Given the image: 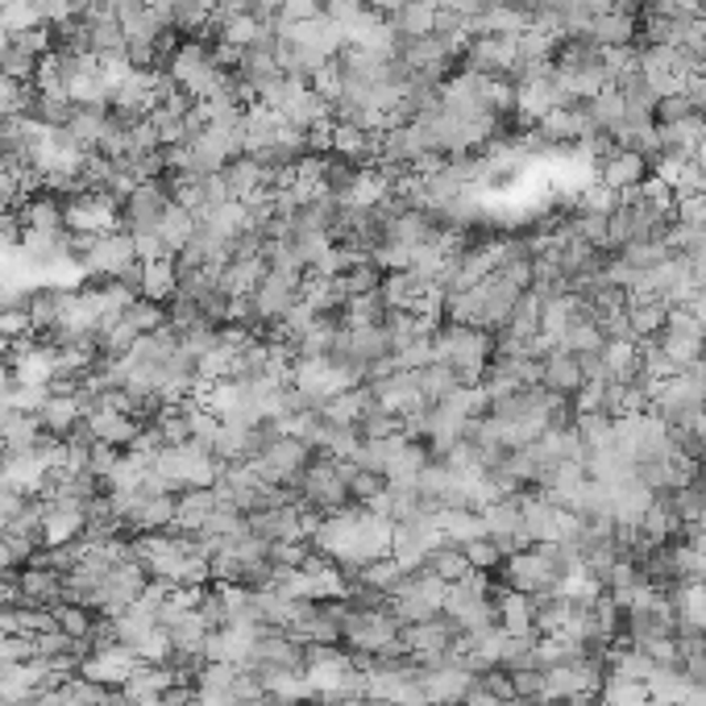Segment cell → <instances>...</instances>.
<instances>
[{
  "mask_svg": "<svg viewBox=\"0 0 706 706\" xmlns=\"http://www.w3.org/2000/svg\"><path fill=\"white\" fill-rule=\"evenodd\" d=\"M656 670H661V665H656L644 649H636V644L611 653V673H620V677H632V682H644V686H649V677H653Z\"/></svg>",
  "mask_w": 706,
  "mask_h": 706,
  "instance_id": "7bdbcfd3",
  "label": "cell"
},
{
  "mask_svg": "<svg viewBox=\"0 0 706 706\" xmlns=\"http://www.w3.org/2000/svg\"><path fill=\"white\" fill-rule=\"evenodd\" d=\"M465 557H470V566L474 569H483V573H491V569L503 561V552L495 549V540L491 536H478V540H470V545H462Z\"/></svg>",
  "mask_w": 706,
  "mask_h": 706,
  "instance_id": "db71d44e",
  "label": "cell"
},
{
  "mask_svg": "<svg viewBox=\"0 0 706 706\" xmlns=\"http://www.w3.org/2000/svg\"><path fill=\"white\" fill-rule=\"evenodd\" d=\"M491 0H436L441 13H453V18H478Z\"/></svg>",
  "mask_w": 706,
  "mask_h": 706,
  "instance_id": "680465c9",
  "label": "cell"
},
{
  "mask_svg": "<svg viewBox=\"0 0 706 706\" xmlns=\"http://www.w3.org/2000/svg\"><path fill=\"white\" fill-rule=\"evenodd\" d=\"M673 217L682 224H706V191L677 196V200H673Z\"/></svg>",
  "mask_w": 706,
  "mask_h": 706,
  "instance_id": "9f6ffc18",
  "label": "cell"
},
{
  "mask_svg": "<svg viewBox=\"0 0 706 706\" xmlns=\"http://www.w3.org/2000/svg\"><path fill=\"white\" fill-rule=\"evenodd\" d=\"M499 628L503 632H512V636H524V632H533V594H519V590H503L499 599Z\"/></svg>",
  "mask_w": 706,
  "mask_h": 706,
  "instance_id": "e575fe53",
  "label": "cell"
},
{
  "mask_svg": "<svg viewBox=\"0 0 706 706\" xmlns=\"http://www.w3.org/2000/svg\"><path fill=\"white\" fill-rule=\"evenodd\" d=\"M656 345L665 349V358L677 366V375L694 366L706 354V325L689 308H670L665 328L656 333Z\"/></svg>",
  "mask_w": 706,
  "mask_h": 706,
  "instance_id": "9c48e42d",
  "label": "cell"
},
{
  "mask_svg": "<svg viewBox=\"0 0 706 706\" xmlns=\"http://www.w3.org/2000/svg\"><path fill=\"white\" fill-rule=\"evenodd\" d=\"M686 117H694V104H689L686 92H682V96H665V101H656V108H653V122L656 125L686 122Z\"/></svg>",
  "mask_w": 706,
  "mask_h": 706,
  "instance_id": "11a10c76",
  "label": "cell"
},
{
  "mask_svg": "<svg viewBox=\"0 0 706 706\" xmlns=\"http://www.w3.org/2000/svg\"><path fill=\"white\" fill-rule=\"evenodd\" d=\"M403 4H408V0H403Z\"/></svg>",
  "mask_w": 706,
  "mask_h": 706,
  "instance_id": "003e7915",
  "label": "cell"
},
{
  "mask_svg": "<svg viewBox=\"0 0 706 706\" xmlns=\"http://www.w3.org/2000/svg\"><path fill=\"white\" fill-rule=\"evenodd\" d=\"M354 462H333V457H316L308 462V470L295 478V499L304 512H316V516H328V512H341L354 503L349 495V478H354Z\"/></svg>",
  "mask_w": 706,
  "mask_h": 706,
  "instance_id": "7a4b0ae2",
  "label": "cell"
},
{
  "mask_svg": "<svg viewBox=\"0 0 706 706\" xmlns=\"http://www.w3.org/2000/svg\"><path fill=\"white\" fill-rule=\"evenodd\" d=\"M117 200L108 191H87L75 204H67V229L75 238H101V233H117Z\"/></svg>",
  "mask_w": 706,
  "mask_h": 706,
  "instance_id": "9a60e30c",
  "label": "cell"
},
{
  "mask_svg": "<svg viewBox=\"0 0 706 706\" xmlns=\"http://www.w3.org/2000/svg\"><path fill=\"white\" fill-rule=\"evenodd\" d=\"M138 295L141 299H155V304H167L179 295V266L175 259H155L138 266Z\"/></svg>",
  "mask_w": 706,
  "mask_h": 706,
  "instance_id": "484cf974",
  "label": "cell"
},
{
  "mask_svg": "<svg viewBox=\"0 0 706 706\" xmlns=\"http://www.w3.org/2000/svg\"><path fill=\"white\" fill-rule=\"evenodd\" d=\"M333 155H341L345 162H354V158H370L379 150V134H370L362 125H349V122H333V146H328Z\"/></svg>",
  "mask_w": 706,
  "mask_h": 706,
  "instance_id": "836d02e7",
  "label": "cell"
},
{
  "mask_svg": "<svg viewBox=\"0 0 706 706\" xmlns=\"http://www.w3.org/2000/svg\"><path fill=\"white\" fill-rule=\"evenodd\" d=\"M445 620L457 623V632H483L491 623H499V607L491 599V578L483 569H470L462 582L445 586Z\"/></svg>",
  "mask_w": 706,
  "mask_h": 706,
  "instance_id": "5b68a950",
  "label": "cell"
},
{
  "mask_svg": "<svg viewBox=\"0 0 706 706\" xmlns=\"http://www.w3.org/2000/svg\"><path fill=\"white\" fill-rule=\"evenodd\" d=\"M75 387H80V382H75ZM38 420H42V429L51 432V436L67 441L71 432L84 424V399H80V391H51V399H46V408L38 412Z\"/></svg>",
  "mask_w": 706,
  "mask_h": 706,
  "instance_id": "7402d4cb",
  "label": "cell"
},
{
  "mask_svg": "<svg viewBox=\"0 0 706 706\" xmlns=\"http://www.w3.org/2000/svg\"><path fill=\"white\" fill-rule=\"evenodd\" d=\"M661 129V155H682L689 158L698 150V141H706V117H686V122H673V125H656Z\"/></svg>",
  "mask_w": 706,
  "mask_h": 706,
  "instance_id": "f546056e",
  "label": "cell"
},
{
  "mask_svg": "<svg viewBox=\"0 0 706 706\" xmlns=\"http://www.w3.org/2000/svg\"><path fill=\"white\" fill-rule=\"evenodd\" d=\"M54 620H59V632L71 640H80V644H87V636H92V611L80 603H59L54 607Z\"/></svg>",
  "mask_w": 706,
  "mask_h": 706,
  "instance_id": "c3c4849f",
  "label": "cell"
},
{
  "mask_svg": "<svg viewBox=\"0 0 706 706\" xmlns=\"http://www.w3.org/2000/svg\"><path fill=\"white\" fill-rule=\"evenodd\" d=\"M457 623L453 620H424V623H408L403 628V644H408V656L415 665H441L453 656V644H457Z\"/></svg>",
  "mask_w": 706,
  "mask_h": 706,
  "instance_id": "7c38bea8",
  "label": "cell"
},
{
  "mask_svg": "<svg viewBox=\"0 0 706 706\" xmlns=\"http://www.w3.org/2000/svg\"><path fill=\"white\" fill-rule=\"evenodd\" d=\"M18 603H30V607H59L63 603V573L51 566H34V561H25L18 578Z\"/></svg>",
  "mask_w": 706,
  "mask_h": 706,
  "instance_id": "ffe728a7",
  "label": "cell"
},
{
  "mask_svg": "<svg viewBox=\"0 0 706 706\" xmlns=\"http://www.w3.org/2000/svg\"><path fill=\"white\" fill-rule=\"evenodd\" d=\"M46 436L42 420L30 412H9L0 424V453H21V449H34Z\"/></svg>",
  "mask_w": 706,
  "mask_h": 706,
  "instance_id": "1f68e13d",
  "label": "cell"
},
{
  "mask_svg": "<svg viewBox=\"0 0 706 706\" xmlns=\"http://www.w3.org/2000/svg\"><path fill=\"white\" fill-rule=\"evenodd\" d=\"M649 171H653V162L644 155H636V150H623V146H615L611 155L599 162V183L611 191H620V196H628V191H636L644 179H649Z\"/></svg>",
  "mask_w": 706,
  "mask_h": 706,
  "instance_id": "e0dca14e",
  "label": "cell"
},
{
  "mask_svg": "<svg viewBox=\"0 0 706 706\" xmlns=\"http://www.w3.org/2000/svg\"><path fill=\"white\" fill-rule=\"evenodd\" d=\"M686 96H689V104H694V113L706 117V75H694V80H689Z\"/></svg>",
  "mask_w": 706,
  "mask_h": 706,
  "instance_id": "91938a15",
  "label": "cell"
},
{
  "mask_svg": "<svg viewBox=\"0 0 706 706\" xmlns=\"http://www.w3.org/2000/svg\"><path fill=\"white\" fill-rule=\"evenodd\" d=\"M420 677H424V703L429 706H462L478 673H470L449 656L441 665H420Z\"/></svg>",
  "mask_w": 706,
  "mask_h": 706,
  "instance_id": "2e32d148",
  "label": "cell"
},
{
  "mask_svg": "<svg viewBox=\"0 0 706 706\" xmlns=\"http://www.w3.org/2000/svg\"><path fill=\"white\" fill-rule=\"evenodd\" d=\"M415 387H420V396H424V403H441L445 396H453L457 387H462V379L449 370L445 362H429V366H420L415 370Z\"/></svg>",
  "mask_w": 706,
  "mask_h": 706,
  "instance_id": "74e56055",
  "label": "cell"
},
{
  "mask_svg": "<svg viewBox=\"0 0 706 706\" xmlns=\"http://www.w3.org/2000/svg\"><path fill=\"white\" fill-rule=\"evenodd\" d=\"M333 358L345 366H354L362 379H370L379 362L391 358V341H387V328H341L337 325V341H333Z\"/></svg>",
  "mask_w": 706,
  "mask_h": 706,
  "instance_id": "30bf717a",
  "label": "cell"
},
{
  "mask_svg": "<svg viewBox=\"0 0 706 706\" xmlns=\"http://www.w3.org/2000/svg\"><path fill=\"white\" fill-rule=\"evenodd\" d=\"M292 391L308 408H325L328 399L333 396H341V391H354V387H362V375L354 370V366H345V362H337L333 354L328 358H295V366H292Z\"/></svg>",
  "mask_w": 706,
  "mask_h": 706,
  "instance_id": "277c9868",
  "label": "cell"
},
{
  "mask_svg": "<svg viewBox=\"0 0 706 706\" xmlns=\"http://www.w3.org/2000/svg\"><path fill=\"white\" fill-rule=\"evenodd\" d=\"M441 540H445V528H441V507H429V503H424L415 516L399 519L396 524V545H391V557L412 573V569H424L429 552L436 549Z\"/></svg>",
  "mask_w": 706,
  "mask_h": 706,
  "instance_id": "ba28073f",
  "label": "cell"
},
{
  "mask_svg": "<svg viewBox=\"0 0 706 706\" xmlns=\"http://www.w3.org/2000/svg\"><path fill=\"white\" fill-rule=\"evenodd\" d=\"M441 528H445V540H453V545H470V540L486 536L483 516L474 507H449V512H441Z\"/></svg>",
  "mask_w": 706,
  "mask_h": 706,
  "instance_id": "60d3db41",
  "label": "cell"
},
{
  "mask_svg": "<svg viewBox=\"0 0 706 706\" xmlns=\"http://www.w3.org/2000/svg\"><path fill=\"white\" fill-rule=\"evenodd\" d=\"M582 362H578V354H569V349H557L552 345L549 354L540 358V387L552 391V396H578L582 391Z\"/></svg>",
  "mask_w": 706,
  "mask_h": 706,
  "instance_id": "44dd1931",
  "label": "cell"
},
{
  "mask_svg": "<svg viewBox=\"0 0 706 706\" xmlns=\"http://www.w3.org/2000/svg\"><path fill=\"white\" fill-rule=\"evenodd\" d=\"M370 706H391V703H379V698H370Z\"/></svg>",
  "mask_w": 706,
  "mask_h": 706,
  "instance_id": "e7e4bbea",
  "label": "cell"
},
{
  "mask_svg": "<svg viewBox=\"0 0 706 706\" xmlns=\"http://www.w3.org/2000/svg\"><path fill=\"white\" fill-rule=\"evenodd\" d=\"M46 399H51V387H30V382H13V387H9V408H13V412L38 415L46 408Z\"/></svg>",
  "mask_w": 706,
  "mask_h": 706,
  "instance_id": "681fc988",
  "label": "cell"
},
{
  "mask_svg": "<svg viewBox=\"0 0 706 706\" xmlns=\"http://www.w3.org/2000/svg\"><path fill=\"white\" fill-rule=\"evenodd\" d=\"M436 18H441L436 0H408V4H403V9H399L391 21H396V30L403 38H424V34H432Z\"/></svg>",
  "mask_w": 706,
  "mask_h": 706,
  "instance_id": "8d00e7d4",
  "label": "cell"
},
{
  "mask_svg": "<svg viewBox=\"0 0 706 706\" xmlns=\"http://www.w3.org/2000/svg\"><path fill=\"white\" fill-rule=\"evenodd\" d=\"M387 312H391V304H387V295L379 292H366V295H349L341 304V312H337V325L341 328H379L382 320H387Z\"/></svg>",
  "mask_w": 706,
  "mask_h": 706,
  "instance_id": "4316f807",
  "label": "cell"
},
{
  "mask_svg": "<svg viewBox=\"0 0 706 706\" xmlns=\"http://www.w3.org/2000/svg\"><path fill=\"white\" fill-rule=\"evenodd\" d=\"M122 320L134 328L138 337H146V333H158V328L167 325V312H162V304H155V299H141V295H138V299H134V304L122 312Z\"/></svg>",
  "mask_w": 706,
  "mask_h": 706,
  "instance_id": "f6af8a7d",
  "label": "cell"
},
{
  "mask_svg": "<svg viewBox=\"0 0 706 706\" xmlns=\"http://www.w3.org/2000/svg\"><path fill=\"white\" fill-rule=\"evenodd\" d=\"M217 503H221V495H217V486H196V491H183L179 499H175V533H204L208 516L217 512Z\"/></svg>",
  "mask_w": 706,
  "mask_h": 706,
  "instance_id": "d4e9b609",
  "label": "cell"
},
{
  "mask_svg": "<svg viewBox=\"0 0 706 706\" xmlns=\"http://www.w3.org/2000/svg\"><path fill=\"white\" fill-rule=\"evenodd\" d=\"M640 18L632 13H607V18H594L590 21V42L599 46V51H615V46H632V38H636V25Z\"/></svg>",
  "mask_w": 706,
  "mask_h": 706,
  "instance_id": "4dcf8cb0",
  "label": "cell"
},
{
  "mask_svg": "<svg viewBox=\"0 0 706 706\" xmlns=\"http://www.w3.org/2000/svg\"><path fill=\"white\" fill-rule=\"evenodd\" d=\"M578 436H582V449L586 453H594V449H603L611 441V432H615V420L607 412H582L578 415Z\"/></svg>",
  "mask_w": 706,
  "mask_h": 706,
  "instance_id": "7dc6e473",
  "label": "cell"
},
{
  "mask_svg": "<svg viewBox=\"0 0 706 706\" xmlns=\"http://www.w3.org/2000/svg\"><path fill=\"white\" fill-rule=\"evenodd\" d=\"M18 661H38V636L4 632L0 636V665H18Z\"/></svg>",
  "mask_w": 706,
  "mask_h": 706,
  "instance_id": "f907efd6",
  "label": "cell"
},
{
  "mask_svg": "<svg viewBox=\"0 0 706 706\" xmlns=\"http://www.w3.org/2000/svg\"><path fill=\"white\" fill-rule=\"evenodd\" d=\"M689 162H694V167H698V171L706 175V141H698V150L689 155Z\"/></svg>",
  "mask_w": 706,
  "mask_h": 706,
  "instance_id": "6125c7cd",
  "label": "cell"
},
{
  "mask_svg": "<svg viewBox=\"0 0 706 706\" xmlns=\"http://www.w3.org/2000/svg\"><path fill=\"white\" fill-rule=\"evenodd\" d=\"M175 682H179V677H175L171 665H141L122 686V694L134 706H162V698H167V689H171Z\"/></svg>",
  "mask_w": 706,
  "mask_h": 706,
  "instance_id": "cb8c5ba5",
  "label": "cell"
},
{
  "mask_svg": "<svg viewBox=\"0 0 706 706\" xmlns=\"http://www.w3.org/2000/svg\"><path fill=\"white\" fill-rule=\"evenodd\" d=\"M30 499H34V495H18V491H4V486H0V536H4V528H9L21 512H25V503Z\"/></svg>",
  "mask_w": 706,
  "mask_h": 706,
  "instance_id": "6f0895ef",
  "label": "cell"
},
{
  "mask_svg": "<svg viewBox=\"0 0 706 706\" xmlns=\"http://www.w3.org/2000/svg\"><path fill=\"white\" fill-rule=\"evenodd\" d=\"M689 312H694V316H698V320L706 325V287H703L698 295H694V304H689Z\"/></svg>",
  "mask_w": 706,
  "mask_h": 706,
  "instance_id": "94428289",
  "label": "cell"
},
{
  "mask_svg": "<svg viewBox=\"0 0 706 706\" xmlns=\"http://www.w3.org/2000/svg\"><path fill=\"white\" fill-rule=\"evenodd\" d=\"M424 465H429L424 445H420V441H408V445L391 457V465H387V474H382V478H387V486H396V491H415V486H420V474H424Z\"/></svg>",
  "mask_w": 706,
  "mask_h": 706,
  "instance_id": "f1b7e54d",
  "label": "cell"
},
{
  "mask_svg": "<svg viewBox=\"0 0 706 706\" xmlns=\"http://www.w3.org/2000/svg\"><path fill=\"white\" fill-rule=\"evenodd\" d=\"M51 686V670L42 661H18V665H0V703L21 706L30 703L38 689Z\"/></svg>",
  "mask_w": 706,
  "mask_h": 706,
  "instance_id": "ac0fdd59",
  "label": "cell"
},
{
  "mask_svg": "<svg viewBox=\"0 0 706 706\" xmlns=\"http://www.w3.org/2000/svg\"><path fill=\"white\" fill-rule=\"evenodd\" d=\"M694 677H689L682 665H661V670L649 677V703H670V706H686L694 698Z\"/></svg>",
  "mask_w": 706,
  "mask_h": 706,
  "instance_id": "83f0119b",
  "label": "cell"
},
{
  "mask_svg": "<svg viewBox=\"0 0 706 706\" xmlns=\"http://www.w3.org/2000/svg\"><path fill=\"white\" fill-rule=\"evenodd\" d=\"M519 503H524V540L528 545H557L566 512L545 499V495H519Z\"/></svg>",
  "mask_w": 706,
  "mask_h": 706,
  "instance_id": "d6986e66",
  "label": "cell"
},
{
  "mask_svg": "<svg viewBox=\"0 0 706 706\" xmlns=\"http://www.w3.org/2000/svg\"><path fill=\"white\" fill-rule=\"evenodd\" d=\"M25 84H18V80H9L4 71H0V122H13V117H21L25 113Z\"/></svg>",
  "mask_w": 706,
  "mask_h": 706,
  "instance_id": "816d5d0a",
  "label": "cell"
},
{
  "mask_svg": "<svg viewBox=\"0 0 706 706\" xmlns=\"http://www.w3.org/2000/svg\"><path fill=\"white\" fill-rule=\"evenodd\" d=\"M599 703L603 706H649V686L620 677V673H607L603 689H599Z\"/></svg>",
  "mask_w": 706,
  "mask_h": 706,
  "instance_id": "b9f144b4",
  "label": "cell"
},
{
  "mask_svg": "<svg viewBox=\"0 0 706 706\" xmlns=\"http://www.w3.org/2000/svg\"><path fill=\"white\" fill-rule=\"evenodd\" d=\"M603 345H607L603 328L594 320V312H586V316H578V320L566 328V337L557 341V349H569V354H599Z\"/></svg>",
  "mask_w": 706,
  "mask_h": 706,
  "instance_id": "ab89813d",
  "label": "cell"
},
{
  "mask_svg": "<svg viewBox=\"0 0 706 706\" xmlns=\"http://www.w3.org/2000/svg\"><path fill=\"white\" fill-rule=\"evenodd\" d=\"M603 366L611 382H632L640 375V345L636 341H607Z\"/></svg>",
  "mask_w": 706,
  "mask_h": 706,
  "instance_id": "f35d334b",
  "label": "cell"
},
{
  "mask_svg": "<svg viewBox=\"0 0 706 706\" xmlns=\"http://www.w3.org/2000/svg\"><path fill=\"white\" fill-rule=\"evenodd\" d=\"M703 18H706V4H703Z\"/></svg>",
  "mask_w": 706,
  "mask_h": 706,
  "instance_id": "03108f58",
  "label": "cell"
},
{
  "mask_svg": "<svg viewBox=\"0 0 706 706\" xmlns=\"http://www.w3.org/2000/svg\"><path fill=\"white\" fill-rule=\"evenodd\" d=\"M375 408V399H370V387H354V391H341V396H333L320 408L328 424H349V429H358L362 424V415Z\"/></svg>",
  "mask_w": 706,
  "mask_h": 706,
  "instance_id": "d6a6232c",
  "label": "cell"
},
{
  "mask_svg": "<svg viewBox=\"0 0 706 706\" xmlns=\"http://www.w3.org/2000/svg\"><path fill=\"white\" fill-rule=\"evenodd\" d=\"M155 470L162 474V483L171 486V491H196V486H217L224 462L212 449L196 445V441H183V445L158 449Z\"/></svg>",
  "mask_w": 706,
  "mask_h": 706,
  "instance_id": "8992f818",
  "label": "cell"
},
{
  "mask_svg": "<svg viewBox=\"0 0 706 706\" xmlns=\"http://www.w3.org/2000/svg\"><path fill=\"white\" fill-rule=\"evenodd\" d=\"M299 287H304V275H299V271H278V266H266L259 292L250 295V299H254V312H259V320H283V316L299 304Z\"/></svg>",
  "mask_w": 706,
  "mask_h": 706,
  "instance_id": "5bb4252c",
  "label": "cell"
},
{
  "mask_svg": "<svg viewBox=\"0 0 706 706\" xmlns=\"http://www.w3.org/2000/svg\"><path fill=\"white\" fill-rule=\"evenodd\" d=\"M141 665H146V661H141L129 644H108V649H87L80 673H84L87 682H96V686H104V689H122Z\"/></svg>",
  "mask_w": 706,
  "mask_h": 706,
  "instance_id": "4fadbf2b",
  "label": "cell"
},
{
  "mask_svg": "<svg viewBox=\"0 0 706 706\" xmlns=\"http://www.w3.org/2000/svg\"><path fill=\"white\" fill-rule=\"evenodd\" d=\"M312 462V449L299 441V436H287V432H275L266 449H262L259 457H254V470H259L262 478L271 486H287L295 483Z\"/></svg>",
  "mask_w": 706,
  "mask_h": 706,
  "instance_id": "8fae6325",
  "label": "cell"
},
{
  "mask_svg": "<svg viewBox=\"0 0 706 706\" xmlns=\"http://www.w3.org/2000/svg\"><path fill=\"white\" fill-rule=\"evenodd\" d=\"M424 569L429 573H436L441 582H462L465 573H470V557H465V549L462 545H453V540H441L436 549L429 552V561H424Z\"/></svg>",
  "mask_w": 706,
  "mask_h": 706,
  "instance_id": "d590c367",
  "label": "cell"
},
{
  "mask_svg": "<svg viewBox=\"0 0 706 706\" xmlns=\"http://www.w3.org/2000/svg\"><path fill=\"white\" fill-rule=\"evenodd\" d=\"M0 337L4 341H25V337H34V325H30V316H25V308H0Z\"/></svg>",
  "mask_w": 706,
  "mask_h": 706,
  "instance_id": "f5cc1de1",
  "label": "cell"
},
{
  "mask_svg": "<svg viewBox=\"0 0 706 706\" xmlns=\"http://www.w3.org/2000/svg\"><path fill=\"white\" fill-rule=\"evenodd\" d=\"M445 586L449 582H441V578L429 573V569H412V573H403V582L391 590L387 611H391L403 628H408V623L436 620L441 607H445Z\"/></svg>",
  "mask_w": 706,
  "mask_h": 706,
  "instance_id": "52a82bcc",
  "label": "cell"
},
{
  "mask_svg": "<svg viewBox=\"0 0 706 706\" xmlns=\"http://www.w3.org/2000/svg\"><path fill=\"white\" fill-rule=\"evenodd\" d=\"M125 528H134V533H167L175 528V495H141L134 499L129 507V516L122 519Z\"/></svg>",
  "mask_w": 706,
  "mask_h": 706,
  "instance_id": "603a6c76",
  "label": "cell"
},
{
  "mask_svg": "<svg viewBox=\"0 0 706 706\" xmlns=\"http://www.w3.org/2000/svg\"><path fill=\"white\" fill-rule=\"evenodd\" d=\"M499 670L519 673V670H536V632H524V636L503 640V653H499Z\"/></svg>",
  "mask_w": 706,
  "mask_h": 706,
  "instance_id": "ee69618b",
  "label": "cell"
},
{
  "mask_svg": "<svg viewBox=\"0 0 706 706\" xmlns=\"http://www.w3.org/2000/svg\"><path fill=\"white\" fill-rule=\"evenodd\" d=\"M432 349H436V362H445L462 379V387H478L483 370L495 358V345L483 328L449 325V320L441 328H432Z\"/></svg>",
  "mask_w": 706,
  "mask_h": 706,
  "instance_id": "6da1fadb",
  "label": "cell"
},
{
  "mask_svg": "<svg viewBox=\"0 0 706 706\" xmlns=\"http://www.w3.org/2000/svg\"><path fill=\"white\" fill-rule=\"evenodd\" d=\"M9 566H13V557H9V549H4V540H0V578L9 573Z\"/></svg>",
  "mask_w": 706,
  "mask_h": 706,
  "instance_id": "be15d7a7",
  "label": "cell"
},
{
  "mask_svg": "<svg viewBox=\"0 0 706 706\" xmlns=\"http://www.w3.org/2000/svg\"><path fill=\"white\" fill-rule=\"evenodd\" d=\"M628 316H632V333H636V341H653L656 333L665 328L670 308H665V304H632V299H628Z\"/></svg>",
  "mask_w": 706,
  "mask_h": 706,
  "instance_id": "bcb514c9",
  "label": "cell"
},
{
  "mask_svg": "<svg viewBox=\"0 0 706 706\" xmlns=\"http://www.w3.org/2000/svg\"><path fill=\"white\" fill-rule=\"evenodd\" d=\"M345 649L358 656H408L403 623L382 607H354L345 620Z\"/></svg>",
  "mask_w": 706,
  "mask_h": 706,
  "instance_id": "3957f363",
  "label": "cell"
}]
</instances>
